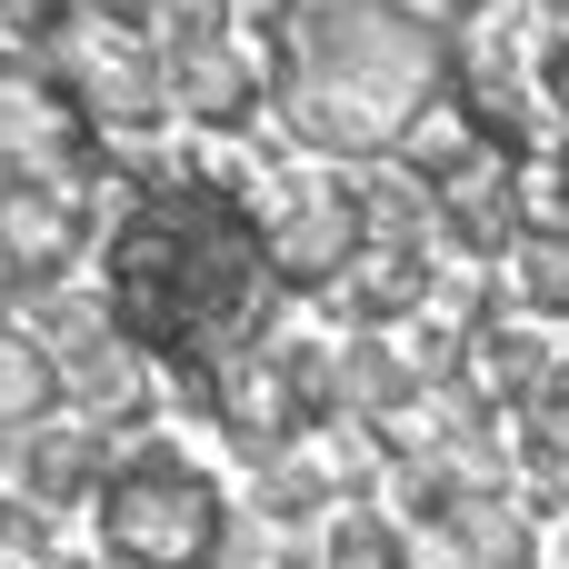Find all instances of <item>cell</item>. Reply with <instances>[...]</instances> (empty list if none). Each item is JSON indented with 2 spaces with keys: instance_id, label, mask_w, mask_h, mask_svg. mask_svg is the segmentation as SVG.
Returning a JSON list of instances; mask_svg holds the SVG:
<instances>
[{
  "instance_id": "obj_1",
  "label": "cell",
  "mask_w": 569,
  "mask_h": 569,
  "mask_svg": "<svg viewBox=\"0 0 569 569\" xmlns=\"http://www.w3.org/2000/svg\"><path fill=\"white\" fill-rule=\"evenodd\" d=\"M440 90V30L400 0H300L280 30V110L320 150L400 140Z\"/></svg>"
}]
</instances>
